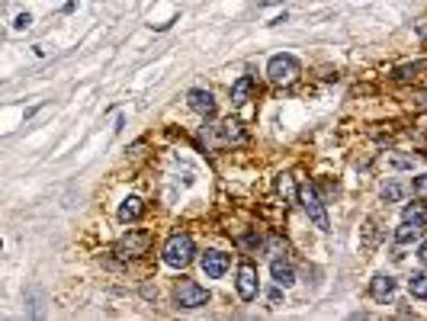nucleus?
Segmentation results:
<instances>
[{"mask_svg":"<svg viewBox=\"0 0 427 321\" xmlns=\"http://www.w3.org/2000/svg\"><path fill=\"white\" fill-rule=\"evenodd\" d=\"M421 68H424V64H421V61L405 64V68H398V71H395V77H398V81H408V77H414V71H421Z\"/></svg>","mask_w":427,"mask_h":321,"instance_id":"aec40b11","label":"nucleus"},{"mask_svg":"<svg viewBox=\"0 0 427 321\" xmlns=\"http://www.w3.org/2000/svg\"><path fill=\"white\" fill-rule=\"evenodd\" d=\"M418 260H421V263H427V241L418 248Z\"/></svg>","mask_w":427,"mask_h":321,"instance_id":"b1692460","label":"nucleus"},{"mask_svg":"<svg viewBox=\"0 0 427 321\" xmlns=\"http://www.w3.org/2000/svg\"><path fill=\"white\" fill-rule=\"evenodd\" d=\"M421 238V225H411V222H401L395 228V244H411Z\"/></svg>","mask_w":427,"mask_h":321,"instance_id":"4468645a","label":"nucleus"},{"mask_svg":"<svg viewBox=\"0 0 427 321\" xmlns=\"http://www.w3.org/2000/svg\"><path fill=\"white\" fill-rule=\"evenodd\" d=\"M401 196H405V186H401L398 180H389V183L382 186V199H386V203H401Z\"/></svg>","mask_w":427,"mask_h":321,"instance_id":"f3484780","label":"nucleus"},{"mask_svg":"<svg viewBox=\"0 0 427 321\" xmlns=\"http://www.w3.org/2000/svg\"><path fill=\"white\" fill-rule=\"evenodd\" d=\"M299 77V58L292 55H273L270 61H267V81L277 83V87H283V83H292Z\"/></svg>","mask_w":427,"mask_h":321,"instance_id":"7ed1b4c3","label":"nucleus"},{"mask_svg":"<svg viewBox=\"0 0 427 321\" xmlns=\"http://www.w3.org/2000/svg\"><path fill=\"white\" fill-rule=\"evenodd\" d=\"M408 292L418 295V299H427V273H411L408 276Z\"/></svg>","mask_w":427,"mask_h":321,"instance_id":"dca6fc26","label":"nucleus"},{"mask_svg":"<svg viewBox=\"0 0 427 321\" xmlns=\"http://www.w3.org/2000/svg\"><path fill=\"white\" fill-rule=\"evenodd\" d=\"M145 215V203L138 196H129L123 199V205H119V222H138V218Z\"/></svg>","mask_w":427,"mask_h":321,"instance_id":"f8f14e48","label":"nucleus"},{"mask_svg":"<svg viewBox=\"0 0 427 321\" xmlns=\"http://www.w3.org/2000/svg\"><path fill=\"white\" fill-rule=\"evenodd\" d=\"M174 302H177V308H202L209 302V292L196 280L180 276L177 286H174Z\"/></svg>","mask_w":427,"mask_h":321,"instance_id":"20e7f679","label":"nucleus"},{"mask_svg":"<svg viewBox=\"0 0 427 321\" xmlns=\"http://www.w3.org/2000/svg\"><path fill=\"white\" fill-rule=\"evenodd\" d=\"M193 254H196V248H193V238H190V235H183V231H177V235H170V238H168V244H164V250H161L164 263H168V267H174V270L190 267V263H193Z\"/></svg>","mask_w":427,"mask_h":321,"instance_id":"f257e3e1","label":"nucleus"},{"mask_svg":"<svg viewBox=\"0 0 427 321\" xmlns=\"http://www.w3.org/2000/svg\"><path fill=\"white\" fill-rule=\"evenodd\" d=\"M148 248H151V235H148V231H135V228H129V235L119 238V244H116V257H119V260H132V257H142Z\"/></svg>","mask_w":427,"mask_h":321,"instance_id":"39448f33","label":"nucleus"},{"mask_svg":"<svg viewBox=\"0 0 427 321\" xmlns=\"http://www.w3.org/2000/svg\"><path fill=\"white\" fill-rule=\"evenodd\" d=\"M142 295H145V299H155V295H158V289L151 286V282H145V286H142Z\"/></svg>","mask_w":427,"mask_h":321,"instance_id":"5701e85b","label":"nucleus"},{"mask_svg":"<svg viewBox=\"0 0 427 321\" xmlns=\"http://www.w3.org/2000/svg\"><path fill=\"white\" fill-rule=\"evenodd\" d=\"M270 248H273V254H286V241H279V238H273Z\"/></svg>","mask_w":427,"mask_h":321,"instance_id":"4be33fe9","label":"nucleus"},{"mask_svg":"<svg viewBox=\"0 0 427 321\" xmlns=\"http://www.w3.org/2000/svg\"><path fill=\"white\" fill-rule=\"evenodd\" d=\"M187 106L193 109L196 116H202V119H212L215 116V96L209 93L206 87H193L187 93Z\"/></svg>","mask_w":427,"mask_h":321,"instance_id":"0eeeda50","label":"nucleus"},{"mask_svg":"<svg viewBox=\"0 0 427 321\" xmlns=\"http://www.w3.org/2000/svg\"><path fill=\"white\" fill-rule=\"evenodd\" d=\"M200 267H202V273H206L209 280H219V276L228 273L232 260H228V254H222V250H206V254L200 257Z\"/></svg>","mask_w":427,"mask_h":321,"instance_id":"6e6552de","label":"nucleus"},{"mask_svg":"<svg viewBox=\"0 0 427 321\" xmlns=\"http://www.w3.org/2000/svg\"><path fill=\"white\" fill-rule=\"evenodd\" d=\"M235 286H238V295L245 302H254L257 299V267H254L251 260H241L238 267V280H235Z\"/></svg>","mask_w":427,"mask_h":321,"instance_id":"423d86ee","label":"nucleus"},{"mask_svg":"<svg viewBox=\"0 0 427 321\" xmlns=\"http://www.w3.org/2000/svg\"><path fill=\"white\" fill-rule=\"evenodd\" d=\"M401 222H411V225H421V228H424V225H427V209L421 203L405 205V212H401Z\"/></svg>","mask_w":427,"mask_h":321,"instance_id":"2eb2a0df","label":"nucleus"},{"mask_svg":"<svg viewBox=\"0 0 427 321\" xmlns=\"http://www.w3.org/2000/svg\"><path fill=\"white\" fill-rule=\"evenodd\" d=\"M251 90H254V77L241 74L238 81L232 83V103H235V106H245V103L251 100Z\"/></svg>","mask_w":427,"mask_h":321,"instance_id":"9b49d317","label":"nucleus"},{"mask_svg":"<svg viewBox=\"0 0 427 321\" xmlns=\"http://www.w3.org/2000/svg\"><path fill=\"white\" fill-rule=\"evenodd\" d=\"M376 238H379V235H376V222L369 218V222L363 225V248L373 250V248H376Z\"/></svg>","mask_w":427,"mask_h":321,"instance_id":"a211bd4d","label":"nucleus"},{"mask_svg":"<svg viewBox=\"0 0 427 321\" xmlns=\"http://www.w3.org/2000/svg\"><path fill=\"white\" fill-rule=\"evenodd\" d=\"M222 138L232 141V145H245L247 135H245V128H241L238 119H228V122H222Z\"/></svg>","mask_w":427,"mask_h":321,"instance_id":"ddd939ff","label":"nucleus"},{"mask_svg":"<svg viewBox=\"0 0 427 321\" xmlns=\"http://www.w3.org/2000/svg\"><path fill=\"white\" fill-rule=\"evenodd\" d=\"M296 199L302 203V209H305V215H309V222L315 225L318 231H331V222H328V212H324V203L318 199V193H315V186L312 183H302L296 190Z\"/></svg>","mask_w":427,"mask_h":321,"instance_id":"f03ea898","label":"nucleus"},{"mask_svg":"<svg viewBox=\"0 0 427 321\" xmlns=\"http://www.w3.org/2000/svg\"><path fill=\"white\" fill-rule=\"evenodd\" d=\"M411 190H414V196H418V199H427V173H421V177H414Z\"/></svg>","mask_w":427,"mask_h":321,"instance_id":"6ab92c4d","label":"nucleus"},{"mask_svg":"<svg viewBox=\"0 0 427 321\" xmlns=\"http://www.w3.org/2000/svg\"><path fill=\"white\" fill-rule=\"evenodd\" d=\"M29 23H33V16H29V13H20V16H16V29H26Z\"/></svg>","mask_w":427,"mask_h":321,"instance_id":"412c9836","label":"nucleus"},{"mask_svg":"<svg viewBox=\"0 0 427 321\" xmlns=\"http://www.w3.org/2000/svg\"><path fill=\"white\" fill-rule=\"evenodd\" d=\"M270 276H273V282H277V286H283V289H289L292 282H296V270L289 267V260H279V257H273Z\"/></svg>","mask_w":427,"mask_h":321,"instance_id":"9d476101","label":"nucleus"},{"mask_svg":"<svg viewBox=\"0 0 427 321\" xmlns=\"http://www.w3.org/2000/svg\"><path fill=\"white\" fill-rule=\"evenodd\" d=\"M369 295H373L376 302H386V299H392L395 295V280L389 273H379V276H373L369 280Z\"/></svg>","mask_w":427,"mask_h":321,"instance_id":"1a4fd4ad","label":"nucleus"}]
</instances>
